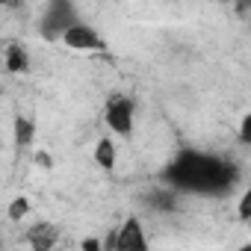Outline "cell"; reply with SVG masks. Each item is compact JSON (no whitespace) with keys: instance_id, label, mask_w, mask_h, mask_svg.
I'll use <instances>...</instances> for the list:
<instances>
[{"instance_id":"obj_11","label":"cell","mask_w":251,"mask_h":251,"mask_svg":"<svg viewBox=\"0 0 251 251\" xmlns=\"http://www.w3.org/2000/svg\"><path fill=\"white\" fill-rule=\"evenodd\" d=\"M236 219L242 225H251V189H242L239 204H236Z\"/></svg>"},{"instance_id":"obj_6","label":"cell","mask_w":251,"mask_h":251,"mask_svg":"<svg viewBox=\"0 0 251 251\" xmlns=\"http://www.w3.org/2000/svg\"><path fill=\"white\" fill-rule=\"evenodd\" d=\"M27 242L39 251H48V248H56L59 245V227L50 225V222H36L30 230H27Z\"/></svg>"},{"instance_id":"obj_10","label":"cell","mask_w":251,"mask_h":251,"mask_svg":"<svg viewBox=\"0 0 251 251\" xmlns=\"http://www.w3.org/2000/svg\"><path fill=\"white\" fill-rule=\"evenodd\" d=\"M30 198H24V195H18V198H12L9 201V219L12 222H21V219H27L30 216Z\"/></svg>"},{"instance_id":"obj_7","label":"cell","mask_w":251,"mask_h":251,"mask_svg":"<svg viewBox=\"0 0 251 251\" xmlns=\"http://www.w3.org/2000/svg\"><path fill=\"white\" fill-rule=\"evenodd\" d=\"M30 50L21 45V42H9L6 50H3V68L9 74H27L30 71Z\"/></svg>"},{"instance_id":"obj_8","label":"cell","mask_w":251,"mask_h":251,"mask_svg":"<svg viewBox=\"0 0 251 251\" xmlns=\"http://www.w3.org/2000/svg\"><path fill=\"white\" fill-rule=\"evenodd\" d=\"M95 163H98V169H103V172H112L115 169V163H118V145H115V139L112 136H100L98 142H95Z\"/></svg>"},{"instance_id":"obj_1","label":"cell","mask_w":251,"mask_h":251,"mask_svg":"<svg viewBox=\"0 0 251 251\" xmlns=\"http://www.w3.org/2000/svg\"><path fill=\"white\" fill-rule=\"evenodd\" d=\"M236 180H239V166L233 160L195 148L177 151L163 169V183L172 192H189V195H227Z\"/></svg>"},{"instance_id":"obj_3","label":"cell","mask_w":251,"mask_h":251,"mask_svg":"<svg viewBox=\"0 0 251 251\" xmlns=\"http://www.w3.org/2000/svg\"><path fill=\"white\" fill-rule=\"evenodd\" d=\"M80 21V12H77V3L74 0H48L45 3V12L39 18V36L45 42H59L62 33Z\"/></svg>"},{"instance_id":"obj_9","label":"cell","mask_w":251,"mask_h":251,"mask_svg":"<svg viewBox=\"0 0 251 251\" xmlns=\"http://www.w3.org/2000/svg\"><path fill=\"white\" fill-rule=\"evenodd\" d=\"M12 130H15V145L18 148H30L36 142V121L30 115H15V124H12Z\"/></svg>"},{"instance_id":"obj_12","label":"cell","mask_w":251,"mask_h":251,"mask_svg":"<svg viewBox=\"0 0 251 251\" xmlns=\"http://www.w3.org/2000/svg\"><path fill=\"white\" fill-rule=\"evenodd\" d=\"M239 142L242 145H251V115L248 112L242 115V124H239Z\"/></svg>"},{"instance_id":"obj_13","label":"cell","mask_w":251,"mask_h":251,"mask_svg":"<svg viewBox=\"0 0 251 251\" xmlns=\"http://www.w3.org/2000/svg\"><path fill=\"white\" fill-rule=\"evenodd\" d=\"M83 248H95L98 251V248H103V242L100 239H83Z\"/></svg>"},{"instance_id":"obj_14","label":"cell","mask_w":251,"mask_h":251,"mask_svg":"<svg viewBox=\"0 0 251 251\" xmlns=\"http://www.w3.org/2000/svg\"><path fill=\"white\" fill-rule=\"evenodd\" d=\"M21 0H0V9H9V6H18Z\"/></svg>"},{"instance_id":"obj_2","label":"cell","mask_w":251,"mask_h":251,"mask_svg":"<svg viewBox=\"0 0 251 251\" xmlns=\"http://www.w3.org/2000/svg\"><path fill=\"white\" fill-rule=\"evenodd\" d=\"M103 121L112 136L130 139L136 130V100L124 92H112L103 103Z\"/></svg>"},{"instance_id":"obj_4","label":"cell","mask_w":251,"mask_h":251,"mask_svg":"<svg viewBox=\"0 0 251 251\" xmlns=\"http://www.w3.org/2000/svg\"><path fill=\"white\" fill-rule=\"evenodd\" d=\"M103 248H109V251H145L148 248V236H145L142 219L139 216H127L112 230V236L103 239Z\"/></svg>"},{"instance_id":"obj_5","label":"cell","mask_w":251,"mask_h":251,"mask_svg":"<svg viewBox=\"0 0 251 251\" xmlns=\"http://www.w3.org/2000/svg\"><path fill=\"white\" fill-rule=\"evenodd\" d=\"M59 42H62L65 48H71V50H83V53L106 50V39H103L92 24H86V21H74V24L62 33Z\"/></svg>"}]
</instances>
